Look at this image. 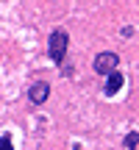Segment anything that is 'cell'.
I'll return each mask as SVG.
<instances>
[{"mask_svg": "<svg viewBox=\"0 0 139 150\" xmlns=\"http://www.w3.org/2000/svg\"><path fill=\"white\" fill-rule=\"evenodd\" d=\"M67 45H70V36H67V31H53V33H50V42H48V47H50V59H53L56 64H61V61H64Z\"/></svg>", "mask_w": 139, "mask_h": 150, "instance_id": "6da1fadb", "label": "cell"}, {"mask_svg": "<svg viewBox=\"0 0 139 150\" xmlns=\"http://www.w3.org/2000/svg\"><path fill=\"white\" fill-rule=\"evenodd\" d=\"M117 64H120V56L117 53H111V50H106V53H97L95 56V72H100V75H111V72H117Z\"/></svg>", "mask_w": 139, "mask_h": 150, "instance_id": "7a4b0ae2", "label": "cell"}, {"mask_svg": "<svg viewBox=\"0 0 139 150\" xmlns=\"http://www.w3.org/2000/svg\"><path fill=\"white\" fill-rule=\"evenodd\" d=\"M48 95H50V86L45 83V81H36V83L28 89V100H31V103H36V106L48 100Z\"/></svg>", "mask_w": 139, "mask_h": 150, "instance_id": "3957f363", "label": "cell"}, {"mask_svg": "<svg viewBox=\"0 0 139 150\" xmlns=\"http://www.w3.org/2000/svg\"><path fill=\"white\" fill-rule=\"evenodd\" d=\"M123 83H125L123 72H111V75L106 78V92H109V95H114V92H120V89H123Z\"/></svg>", "mask_w": 139, "mask_h": 150, "instance_id": "277c9868", "label": "cell"}, {"mask_svg": "<svg viewBox=\"0 0 139 150\" xmlns=\"http://www.w3.org/2000/svg\"><path fill=\"white\" fill-rule=\"evenodd\" d=\"M125 147H139V134H128L125 136Z\"/></svg>", "mask_w": 139, "mask_h": 150, "instance_id": "5b68a950", "label": "cell"}, {"mask_svg": "<svg viewBox=\"0 0 139 150\" xmlns=\"http://www.w3.org/2000/svg\"><path fill=\"white\" fill-rule=\"evenodd\" d=\"M0 150H14V145H11V136H0Z\"/></svg>", "mask_w": 139, "mask_h": 150, "instance_id": "8992f818", "label": "cell"}]
</instances>
